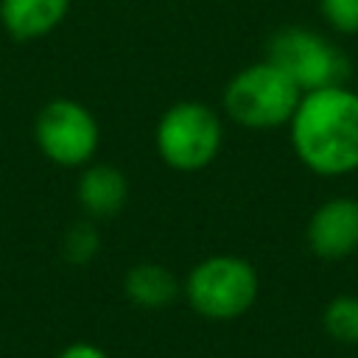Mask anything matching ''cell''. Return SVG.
<instances>
[{"instance_id":"obj_1","label":"cell","mask_w":358,"mask_h":358,"mask_svg":"<svg viewBox=\"0 0 358 358\" xmlns=\"http://www.w3.org/2000/svg\"><path fill=\"white\" fill-rule=\"evenodd\" d=\"M294 154L319 176L358 171V92L347 84L302 92L288 120Z\"/></svg>"},{"instance_id":"obj_2","label":"cell","mask_w":358,"mask_h":358,"mask_svg":"<svg viewBox=\"0 0 358 358\" xmlns=\"http://www.w3.org/2000/svg\"><path fill=\"white\" fill-rule=\"evenodd\" d=\"M302 90L268 59L238 70L224 87V112L232 123L255 131L288 126Z\"/></svg>"},{"instance_id":"obj_3","label":"cell","mask_w":358,"mask_h":358,"mask_svg":"<svg viewBox=\"0 0 358 358\" xmlns=\"http://www.w3.org/2000/svg\"><path fill=\"white\" fill-rule=\"evenodd\" d=\"M257 291L260 280L255 266L238 255H210L199 260L182 282L187 305L213 322L243 316L255 305Z\"/></svg>"},{"instance_id":"obj_4","label":"cell","mask_w":358,"mask_h":358,"mask_svg":"<svg viewBox=\"0 0 358 358\" xmlns=\"http://www.w3.org/2000/svg\"><path fill=\"white\" fill-rule=\"evenodd\" d=\"M154 143L168 168L196 173L218 157L224 145V123L218 112L201 101H176L162 112Z\"/></svg>"},{"instance_id":"obj_5","label":"cell","mask_w":358,"mask_h":358,"mask_svg":"<svg viewBox=\"0 0 358 358\" xmlns=\"http://www.w3.org/2000/svg\"><path fill=\"white\" fill-rule=\"evenodd\" d=\"M266 59L277 64L302 92L344 84L350 76V62L344 53L330 39L302 25L280 28L268 39Z\"/></svg>"},{"instance_id":"obj_6","label":"cell","mask_w":358,"mask_h":358,"mask_svg":"<svg viewBox=\"0 0 358 358\" xmlns=\"http://www.w3.org/2000/svg\"><path fill=\"white\" fill-rule=\"evenodd\" d=\"M34 140L50 162L62 168H84L98 151L101 129L81 101L53 98L36 112Z\"/></svg>"},{"instance_id":"obj_7","label":"cell","mask_w":358,"mask_h":358,"mask_svg":"<svg viewBox=\"0 0 358 358\" xmlns=\"http://www.w3.org/2000/svg\"><path fill=\"white\" fill-rule=\"evenodd\" d=\"M308 249L319 260H344L358 249V201L338 196L319 204L308 221Z\"/></svg>"},{"instance_id":"obj_8","label":"cell","mask_w":358,"mask_h":358,"mask_svg":"<svg viewBox=\"0 0 358 358\" xmlns=\"http://www.w3.org/2000/svg\"><path fill=\"white\" fill-rule=\"evenodd\" d=\"M78 204L92 218H109L117 215L129 199V179L120 168L106 162H90L81 168L78 185H76Z\"/></svg>"},{"instance_id":"obj_9","label":"cell","mask_w":358,"mask_h":358,"mask_svg":"<svg viewBox=\"0 0 358 358\" xmlns=\"http://www.w3.org/2000/svg\"><path fill=\"white\" fill-rule=\"evenodd\" d=\"M70 11V0H0V25L17 42L53 34Z\"/></svg>"},{"instance_id":"obj_10","label":"cell","mask_w":358,"mask_h":358,"mask_svg":"<svg viewBox=\"0 0 358 358\" xmlns=\"http://www.w3.org/2000/svg\"><path fill=\"white\" fill-rule=\"evenodd\" d=\"M123 294L143 310H162L179 299L182 282L171 268L159 263H137L123 277Z\"/></svg>"},{"instance_id":"obj_11","label":"cell","mask_w":358,"mask_h":358,"mask_svg":"<svg viewBox=\"0 0 358 358\" xmlns=\"http://www.w3.org/2000/svg\"><path fill=\"white\" fill-rule=\"evenodd\" d=\"M322 327L338 344H358V296L355 294L333 296L322 313Z\"/></svg>"},{"instance_id":"obj_12","label":"cell","mask_w":358,"mask_h":358,"mask_svg":"<svg viewBox=\"0 0 358 358\" xmlns=\"http://www.w3.org/2000/svg\"><path fill=\"white\" fill-rule=\"evenodd\" d=\"M324 22L338 34H358V0H319Z\"/></svg>"},{"instance_id":"obj_13","label":"cell","mask_w":358,"mask_h":358,"mask_svg":"<svg viewBox=\"0 0 358 358\" xmlns=\"http://www.w3.org/2000/svg\"><path fill=\"white\" fill-rule=\"evenodd\" d=\"M98 252V235L90 224H76L64 238V257L70 263H87Z\"/></svg>"},{"instance_id":"obj_14","label":"cell","mask_w":358,"mask_h":358,"mask_svg":"<svg viewBox=\"0 0 358 358\" xmlns=\"http://www.w3.org/2000/svg\"><path fill=\"white\" fill-rule=\"evenodd\" d=\"M56 358H109V352L90 341H73V344L62 347V352Z\"/></svg>"}]
</instances>
